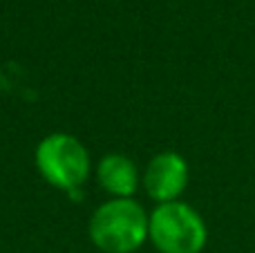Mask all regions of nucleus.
Here are the masks:
<instances>
[{
    "mask_svg": "<svg viewBox=\"0 0 255 253\" xmlns=\"http://www.w3.org/2000/svg\"><path fill=\"white\" fill-rule=\"evenodd\" d=\"M88 236L103 253H134L148 240V213L134 197H110L92 211Z\"/></svg>",
    "mask_w": 255,
    "mask_h": 253,
    "instance_id": "nucleus-1",
    "label": "nucleus"
},
{
    "mask_svg": "<svg viewBox=\"0 0 255 253\" xmlns=\"http://www.w3.org/2000/svg\"><path fill=\"white\" fill-rule=\"evenodd\" d=\"M34 164L40 177L63 193H79L92 173L90 150L70 132H49L34 150Z\"/></svg>",
    "mask_w": 255,
    "mask_h": 253,
    "instance_id": "nucleus-2",
    "label": "nucleus"
},
{
    "mask_svg": "<svg viewBox=\"0 0 255 253\" xmlns=\"http://www.w3.org/2000/svg\"><path fill=\"white\" fill-rule=\"evenodd\" d=\"M148 240L159 253H202L208 242V227L190 204L166 202L148 213Z\"/></svg>",
    "mask_w": 255,
    "mask_h": 253,
    "instance_id": "nucleus-3",
    "label": "nucleus"
},
{
    "mask_svg": "<svg viewBox=\"0 0 255 253\" xmlns=\"http://www.w3.org/2000/svg\"><path fill=\"white\" fill-rule=\"evenodd\" d=\"M190 179V168L184 155L175 150H163L148 161L141 173V186L145 195L157 204L177 202L186 191Z\"/></svg>",
    "mask_w": 255,
    "mask_h": 253,
    "instance_id": "nucleus-4",
    "label": "nucleus"
},
{
    "mask_svg": "<svg viewBox=\"0 0 255 253\" xmlns=\"http://www.w3.org/2000/svg\"><path fill=\"white\" fill-rule=\"evenodd\" d=\"M97 182L110 197H134L141 186V173L136 164L124 152H108L99 159Z\"/></svg>",
    "mask_w": 255,
    "mask_h": 253,
    "instance_id": "nucleus-5",
    "label": "nucleus"
}]
</instances>
